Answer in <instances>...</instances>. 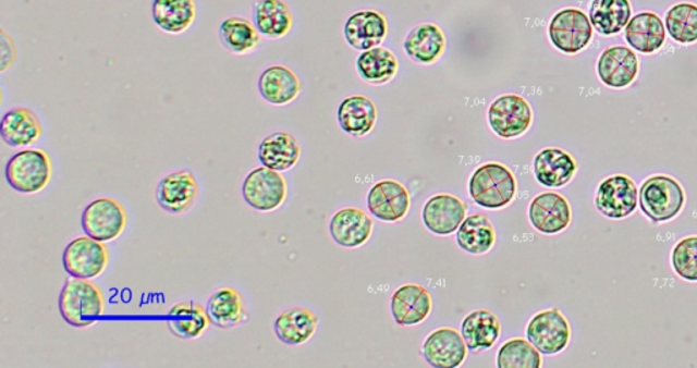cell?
Listing matches in <instances>:
<instances>
[{
	"mask_svg": "<svg viewBox=\"0 0 697 368\" xmlns=\"http://www.w3.org/2000/svg\"><path fill=\"white\" fill-rule=\"evenodd\" d=\"M516 193L514 172L501 162H485L468 179V194L484 209L500 210L510 207Z\"/></svg>",
	"mask_w": 697,
	"mask_h": 368,
	"instance_id": "cell-2",
	"label": "cell"
},
{
	"mask_svg": "<svg viewBox=\"0 0 697 368\" xmlns=\"http://www.w3.org/2000/svg\"><path fill=\"white\" fill-rule=\"evenodd\" d=\"M242 194L245 204L256 212H276L286 201L288 182L281 172L261 165L245 176Z\"/></svg>",
	"mask_w": 697,
	"mask_h": 368,
	"instance_id": "cell-6",
	"label": "cell"
},
{
	"mask_svg": "<svg viewBox=\"0 0 697 368\" xmlns=\"http://www.w3.org/2000/svg\"><path fill=\"white\" fill-rule=\"evenodd\" d=\"M303 84L292 69L282 64H272L261 72L258 91L266 102L276 107L292 105L302 94Z\"/></svg>",
	"mask_w": 697,
	"mask_h": 368,
	"instance_id": "cell-22",
	"label": "cell"
},
{
	"mask_svg": "<svg viewBox=\"0 0 697 368\" xmlns=\"http://www.w3.org/2000/svg\"><path fill=\"white\" fill-rule=\"evenodd\" d=\"M331 240L338 246L358 248L367 245L374 234V220L357 208H343L332 214L329 225Z\"/></svg>",
	"mask_w": 697,
	"mask_h": 368,
	"instance_id": "cell-19",
	"label": "cell"
},
{
	"mask_svg": "<svg viewBox=\"0 0 697 368\" xmlns=\"http://www.w3.org/2000/svg\"><path fill=\"white\" fill-rule=\"evenodd\" d=\"M685 192L678 181L668 175L648 177L639 192L641 212L652 223L672 221L683 212Z\"/></svg>",
	"mask_w": 697,
	"mask_h": 368,
	"instance_id": "cell-4",
	"label": "cell"
},
{
	"mask_svg": "<svg viewBox=\"0 0 697 368\" xmlns=\"http://www.w3.org/2000/svg\"><path fill=\"white\" fill-rule=\"evenodd\" d=\"M548 35L555 50L565 56H577L590 46L594 28L583 10L566 8L559 10L550 20Z\"/></svg>",
	"mask_w": 697,
	"mask_h": 368,
	"instance_id": "cell-5",
	"label": "cell"
},
{
	"mask_svg": "<svg viewBox=\"0 0 697 368\" xmlns=\"http://www.w3.org/2000/svg\"><path fill=\"white\" fill-rule=\"evenodd\" d=\"M528 220L539 234H561L568 229L572 221L568 199L553 192L538 194L528 207Z\"/></svg>",
	"mask_w": 697,
	"mask_h": 368,
	"instance_id": "cell-15",
	"label": "cell"
},
{
	"mask_svg": "<svg viewBox=\"0 0 697 368\" xmlns=\"http://www.w3.org/2000/svg\"><path fill=\"white\" fill-rule=\"evenodd\" d=\"M376 122H378V108L367 96H348L338 108V123L351 137H365L372 132Z\"/></svg>",
	"mask_w": 697,
	"mask_h": 368,
	"instance_id": "cell-30",
	"label": "cell"
},
{
	"mask_svg": "<svg viewBox=\"0 0 697 368\" xmlns=\"http://www.w3.org/2000/svg\"><path fill=\"white\" fill-rule=\"evenodd\" d=\"M258 159L261 165L270 170L286 172L296 167L302 159V146L291 133H271L261 139Z\"/></svg>",
	"mask_w": 697,
	"mask_h": 368,
	"instance_id": "cell-27",
	"label": "cell"
},
{
	"mask_svg": "<svg viewBox=\"0 0 697 368\" xmlns=\"http://www.w3.org/2000/svg\"><path fill=\"white\" fill-rule=\"evenodd\" d=\"M444 32L436 24L414 26L403 41V50L413 62L429 66L439 61L445 51Z\"/></svg>",
	"mask_w": 697,
	"mask_h": 368,
	"instance_id": "cell-26",
	"label": "cell"
},
{
	"mask_svg": "<svg viewBox=\"0 0 697 368\" xmlns=\"http://www.w3.org/2000/svg\"><path fill=\"white\" fill-rule=\"evenodd\" d=\"M526 339L542 355H559L566 349L571 341V327L559 308L539 311L530 319L526 328Z\"/></svg>",
	"mask_w": 697,
	"mask_h": 368,
	"instance_id": "cell-10",
	"label": "cell"
},
{
	"mask_svg": "<svg viewBox=\"0 0 697 368\" xmlns=\"http://www.w3.org/2000/svg\"><path fill=\"white\" fill-rule=\"evenodd\" d=\"M127 223L124 205L112 197L97 198L87 204L81 218L85 235L103 243L117 241L122 236Z\"/></svg>",
	"mask_w": 697,
	"mask_h": 368,
	"instance_id": "cell-7",
	"label": "cell"
},
{
	"mask_svg": "<svg viewBox=\"0 0 697 368\" xmlns=\"http://www.w3.org/2000/svg\"><path fill=\"white\" fill-rule=\"evenodd\" d=\"M198 8L195 0H152L151 19L168 35H183L195 24Z\"/></svg>",
	"mask_w": 697,
	"mask_h": 368,
	"instance_id": "cell-29",
	"label": "cell"
},
{
	"mask_svg": "<svg viewBox=\"0 0 697 368\" xmlns=\"http://www.w3.org/2000/svg\"><path fill=\"white\" fill-rule=\"evenodd\" d=\"M218 37L228 52L239 57L255 52L261 45V35L253 21L239 15L222 20L218 26Z\"/></svg>",
	"mask_w": 697,
	"mask_h": 368,
	"instance_id": "cell-34",
	"label": "cell"
},
{
	"mask_svg": "<svg viewBox=\"0 0 697 368\" xmlns=\"http://www.w3.org/2000/svg\"><path fill=\"white\" fill-rule=\"evenodd\" d=\"M411 205V193L402 183L392 179L375 183L368 193L369 213L383 223H398L405 219Z\"/></svg>",
	"mask_w": 697,
	"mask_h": 368,
	"instance_id": "cell-13",
	"label": "cell"
},
{
	"mask_svg": "<svg viewBox=\"0 0 697 368\" xmlns=\"http://www.w3.org/2000/svg\"><path fill=\"white\" fill-rule=\"evenodd\" d=\"M534 177L543 187L566 186L577 172V162L568 151L559 148L539 150L533 161Z\"/></svg>",
	"mask_w": 697,
	"mask_h": 368,
	"instance_id": "cell-21",
	"label": "cell"
},
{
	"mask_svg": "<svg viewBox=\"0 0 697 368\" xmlns=\"http://www.w3.org/2000/svg\"><path fill=\"white\" fill-rule=\"evenodd\" d=\"M527 339H512L500 346L496 365L499 368H539L542 356Z\"/></svg>",
	"mask_w": 697,
	"mask_h": 368,
	"instance_id": "cell-39",
	"label": "cell"
},
{
	"mask_svg": "<svg viewBox=\"0 0 697 368\" xmlns=\"http://www.w3.org/2000/svg\"><path fill=\"white\" fill-rule=\"evenodd\" d=\"M640 62L632 48L612 46L603 50L597 62L599 81L610 89H626L635 83Z\"/></svg>",
	"mask_w": 697,
	"mask_h": 368,
	"instance_id": "cell-14",
	"label": "cell"
},
{
	"mask_svg": "<svg viewBox=\"0 0 697 368\" xmlns=\"http://www.w3.org/2000/svg\"><path fill=\"white\" fill-rule=\"evenodd\" d=\"M668 32L657 13L641 12L634 15L625 26L624 37L632 50L652 56L667 42Z\"/></svg>",
	"mask_w": 697,
	"mask_h": 368,
	"instance_id": "cell-25",
	"label": "cell"
},
{
	"mask_svg": "<svg viewBox=\"0 0 697 368\" xmlns=\"http://www.w3.org/2000/svg\"><path fill=\"white\" fill-rule=\"evenodd\" d=\"M206 311L211 324L218 329H234L249 321L247 302L232 286H222L212 292Z\"/></svg>",
	"mask_w": 697,
	"mask_h": 368,
	"instance_id": "cell-24",
	"label": "cell"
},
{
	"mask_svg": "<svg viewBox=\"0 0 697 368\" xmlns=\"http://www.w3.org/2000/svg\"><path fill=\"white\" fill-rule=\"evenodd\" d=\"M343 35L354 50L368 51L384 41L389 35V23L376 10H359L347 19Z\"/></svg>",
	"mask_w": 697,
	"mask_h": 368,
	"instance_id": "cell-20",
	"label": "cell"
},
{
	"mask_svg": "<svg viewBox=\"0 0 697 368\" xmlns=\"http://www.w3.org/2000/svg\"><path fill=\"white\" fill-rule=\"evenodd\" d=\"M168 329L180 340L200 339L210 329V318L206 307L194 300L173 305L168 312Z\"/></svg>",
	"mask_w": 697,
	"mask_h": 368,
	"instance_id": "cell-32",
	"label": "cell"
},
{
	"mask_svg": "<svg viewBox=\"0 0 697 368\" xmlns=\"http://www.w3.org/2000/svg\"><path fill=\"white\" fill-rule=\"evenodd\" d=\"M42 123L37 113L27 107H15L4 113L0 122V135L10 148H29L42 137Z\"/></svg>",
	"mask_w": 697,
	"mask_h": 368,
	"instance_id": "cell-23",
	"label": "cell"
},
{
	"mask_svg": "<svg viewBox=\"0 0 697 368\" xmlns=\"http://www.w3.org/2000/svg\"><path fill=\"white\" fill-rule=\"evenodd\" d=\"M534 113L530 102L519 95H503L488 110L490 130L503 139L519 138L530 130Z\"/></svg>",
	"mask_w": 697,
	"mask_h": 368,
	"instance_id": "cell-8",
	"label": "cell"
},
{
	"mask_svg": "<svg viewBox=\"0 0 697 368\" xmlns=\"http://www.w3.org/2000/svg\"><path fill=\"white\" fill-rule=\"evenodd\" d=\"M107 310L106 296L95 281L71 278L59 294V312L70 327L84 329L100 321Z\"/></svg>",
	"mask_w": 697,
	"mask_h": 368,
	"instance_id": "cell-1",
	"label": "cell"
},
{
	"mask_svg": "<svg viewBox=\"0 0 697 368\" xmlns=\"http://www.w3.org/2000/svg\"><path fill=\"white\" fill-rule=\"evenodd\" d=\"M391 314L400 327H416L432 312V295L418 284H405L395 290L390 300Z\"/></svg>",
	"mask_w": 697,
	"mask_h": 368,
	"instance_id": "cell-18",
	"label": "cell"
},
{
	"mask_svg": "<svg viewBox=\"0 0 697 368\" xmlns=\"http://www.w3.org/2000/svg\"><path fill=\"white\" fill-rule=\"evenodd\" d=\"M467 218V205L452 194H436L423 208L425 229L438 236H449Z\"/></svg>",
	"mask_w": 697,
	"mask_h": 368,
	"instance_id": "cell-16",
	"label": "cell"
},
{
	"mask_svg": "<svg viewBox=\"0 0 697 368\" xmlns=\"http://www.w3.org/2000/svg\"><path fill=\"white\" fill-rule=\"evenodd\" d=\"M672 268L680 279L697 283V236L681 240L673 247Z\"/></svg>",
	"mask_w": 697,
	"mask_h": 368,
	"instance_id": "cell-40",
	"label": "cell"
},
{
	"mask_svg": "<svg viewBox=\"0 0 697 368\" xmlns=\"http://www.w3.org/2000/svg\"><path fill=\"white\" fill-rule=\"evenodd\" d=\"M319 317L305 307H291L278 314L274 321L277 339L286 345H303L314 338Z\"/></svg>",
	"mask_w": 697,
	"mask_h": 368,
	"instance_id": "cell-31",
	"label": "cell"
},
{
	"mask_svg": "<svg viewBox=\"0 0 697 368\" xmlns=\"http://www.w3.org/2000/svg\"><path fill=\"white\" fill-rule=\"evenodd\" d=\"M5 181L13 191L38 194L49 186L53 176V162L46 150L27 148L11 156L4 168Z\"/></svg>",
	"mask_w": 697,
	"mask_h": 368,
	"instance_id": "cell-3",
	"label": "cell"
},
{
	"mask_svg": "<svg viewBox=\"0 0 697 368\" xmlns=\"http://www.w3.org/2000/svg\"><path fill=\"white\" fill-rule=\"evenodd\" d=\"M109 258L106 243L85 235L75 237L65 246L62 261L71 278L91 280L106 272Z\"/></svg>",
	"mask_w": 697,
	"mask_h": 368,
	"instance_id": "cell-9",
	"label": "cell"
},
{
	"mask_svg": "<svg viewBox=\"0 0 697 368\" xmlns=\"http://www.w3.org/2000/svg\"><path fill=\"white\" fill-rule=\"evenodd\" d=\"M639 192L629 176L617 175L603 179L597 188L596 208L610 220H623L635 213Z\"/></svg>",
	"mask_w": 697,
	"mask_h": 368,
	"instance_id": "cell-11",
	"label": "cell"
},
{
	"mask_svg": "<svg viewBox=\"0 0 697 368\" xmlns=\"http://www.w3.org/2000/svg\"><path fill=\"white\" fill-rule=\"evenodd\" d=\"M496 241H498V234L487 214L467 216L456 231L457 246L472 256H484L489 253L494 247Z\"/></svg>",
	"mask_w": 697,
	"mask_h": 368,
	"instance_id": "cell-36",
	"label": "cell"
},
{
	"mask_svg": "<svg viewBox=\"0 0 697 368\" xmlns=\"http://www.w3.org/2000/svg\"><path fill=\"white\" fill-rule=\"evenodd\" d=\"M668 35L681 46L697 42V4L681 2L673 4L664 15Z\"/></svg>",
	"mask_w": 697,
	"mask_h": 368,
	"instance_id": "cell-38",
	"label": "cell"
},
{
	"mask_svg": "<svg viewBox=\"0 0 697 368\" xmlns=\"http://www.w3.org/2000/svg\"><path fill=\"white\" fill-rule=\"evenodd\" d=\"M631 0H592L588 19L594 30L603 37L617 36L632 19Z\"/></svg>",
	"mask_w": 697,
	"mask_h": 368,
	"instance_id": "cell-35",
	"label": "cell"
},
{
	"mask_svg": "<svg viewBox=\"0 0 697 368\" xmlns=\"http://www.w3.org/2000/svg\"><path fill=\"white\" fill-rule=\"evenodd\" d=\"M253 23L265 39L280 40L291 34L292 10L285 0H255Z\"/></svg>",
	"mask_w": 697,
	"mask_h": 368,
	"instance_id": "cell-28",
	"label": "cell"
},
{
	"mask_svg": "<svg viewBox=\"0 0 697 368\" xmlns=\"http://www.w3.org/2000/svg\"><path fill=\"white\" fill-rule=\"evenodd\" d=\"M467 345L462 333L452 328H440L428 334L423 344V356L429 366L456 368L465 363Z\"/></svg>",
	"mask_w": 697,
	"mask_h": 368,
	"instance_id": "cell-17",
	"label": "cell"
},
{
	"mask_svg": "<svg viewBox=\"0 0 697 368\" xmlns=\"http://www.w3.org/2000/svg\"><path fill=\"white\" fill-rule=\"evenodd\" d=\"M199 197V183L193 171L178 170L160 179L156 188L158 207L169 214L188 213Z\"/></svg>",
	"mask_w": 697,
	"mask_h": 368,
	"instance_id": "cell-12",
	"label": "cell"
},
{
	"mask_svg": "<svg viewBox=\"0 0 697 368\" xmlns=\"http://www.w3.org/2000/svg\"><path fill=\"white\" fill-rule=\"evenodd\" d=\"M461 333L468 349L484 352L498 343L501 323L492 311L476 310L463 318Z\"/></svg>",
	"mask_w": 697,
	"mask_h": 368,
	"instance_id": "cell-33",
	"label": "cell"
},
{
	"mask_svg": "<svg viewBox=\"0 0 697 368\" xmlns=\"http://www.w3.org/2000/svg\"><path fill=\"white\" fill-rule=\"evenodd\" d=\"M359 78L369 85H384L396 77L400 62L395 53L386 47L363 51L356 62Z\"/></svg>",
	"mask_w": 697,
	"mask_h": 368,
	"instance_id": "cell-37",
	"label": "cell"
}]
</instances>
